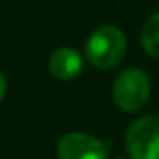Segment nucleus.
Segmentation results:
<instances>
[{"instance_id": "obj_1", "label": "nucleus", "mask_w": 159, "mask_h": 159, "mask_svg": "<svg viewBox=\"0 0 159 159\" xmlns=\"http://www.w3.org/2000/svg\"><path fill=\"white\" fill-rule=\"evenodd\" d=\"M127 51V39L116 26H99L90 34L84 45L86 60L98 69L116 67Z\"/></svg>"}, {"instance_id": "obj_2", "label": "nucleus", "mask_w": 159, "mask_h": 159, "mask_svg": "<svg viewBox=\"0 0 159 159\" xmlns=\"http://www.w3.org/2000/svg\"><path fill=\"white\" fill-rule=\"evenodd\" d=\"M150 98V79L139 67L124 69L112 84V99L114 103L125 111L135 112L140 111Z\"/></svg>"}, {"instance_id": "obj_3", "label": "nucleus", "mask_w": 159, "mask_h": 159, "mask_svg": "<svg viewBox=\"0 0 159 159\" xmlns=\"http://www.w3.org/2000/svg\"><path fill=\"white\" fill-rule=\"evenodd\" d=\"M125 148L131 159H159V114L135 120L125 133Z\"/></svg>"}, {"instance_id": "obj_4", "label": "nucleus", "mask_w": 159, "mask_h": 159, "mask_svg": "<svg viewBox=\"0 0 159 159\" xmlns=\"http://www.w3.org/2000/svg\"><path fill=\"white\" fill-rule=\"evenodd\" d=\"M58 159H109V144L88 133L64 135L56 146Z\"/></svg>"}, {"instance_id": "obj_5", "label": "nucleus", "mask_w": 159, "mask_h": 159, "mask_svg": "<svg viewBox=\"0 0 159 159\" xmlns=\"http://www.w3.org/2000/svg\"><path fill=\"white\" fill-rule=\"evenodd\" d=\"M83 69V56L71 47L56 49L49 58V71L60 81H71Z\"/></svg>"}, {"instance_id": "obj_6", "label": "nucleus", "mask_w": 159, "mask_h": 159, "mask_svg": "<svg viewBox=\"0 0 159 159\" xmlns=\"http://www.w3.org/2000/svg\"><path fill=\"white\" fill-rule=\"evenodd\" d=\"M140 41L144 51L153 56L159 58V11H155L153 15H150L142 26V34H140Z\"/></svg>"}, {"instance_id": "obj_7", "label": "nucleus", "mask_w": 159, "mask_h": 159, "mask_svg": "<svg viewBox=\"0 0 159 159\" xmlns=\"http://www.w3.org/2000/svg\"><path fill=\"white\" fill-rule=\"evenodd\" d=\"M4 94H6V79H4L2 73H0V101H2Z\"/></svg>"}]
</instances>
